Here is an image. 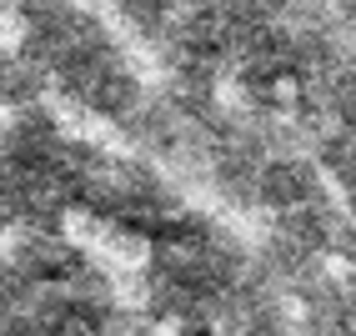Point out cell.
<instances>
[{
    "instance_id": "6da1fadb",
    "label": "cell",
    "mask_w": 356,
    "mask_h": 336,
    "mask_svg": "<svg viewBox=\"0 0 356 336\" xmlns=\"http://www.w3.org/2000/svg\"><path fill=\"white\" fill-rule=\"evenodd\" d=\"M45 86H51V101L65 106L70 115L115 131V126L126 121V111L140 101L146 76H140V61L131 56L126 35L111 31L106 40L90 45V51H81L70 65H60Z\"/></svg>"
},
{
    "instance_id": "7a4b0ae2",
    "label": "cell",
    "mask_w": 356,
    "mask_h": 336,
    "mask_svg": "<svg viewBox=\"0 0 356 336\" xmlns=\"http://www.w3.org/2000/svg\"><path fill=\"white\" fill-rule=\"evenodd\" d=\"M316 161H321V176L326 186L341 196V206L356 216V126H331L316 146Z\"/></svg>"
},
{
    "instance_id": "3957f363",
    "label": "cell",
    "mask_w": 356,
    "mask_h": 336,
    "mask_svg": "<svg viewBox=\"0 0 356 336\" xmlns=\"http://www.w3.org/2000/svg\"><path fill=\"white\" fill-rule=\"evenodd\" d=\"M96 6L106 10V20L126 40H136L140 51H146V45L165 31V20H171V10L181 6V0H96Z\"/></svg>"
},
{
    "instance_id": "277c9868",
    "label": "cell",
    "mask_w": 356,
    "mask_h": 336,
    "mask_svg": "<svg viewBox=\"0 0 356 336\" xmlns=\"http://www.w3.org/2000/svg\"><path fill=\"white\" fill-rule=\"evenodd\" d=\"M35 336H106V311H86V306H60L56 317H45Z\"/></svg>"
}]
</instances>
